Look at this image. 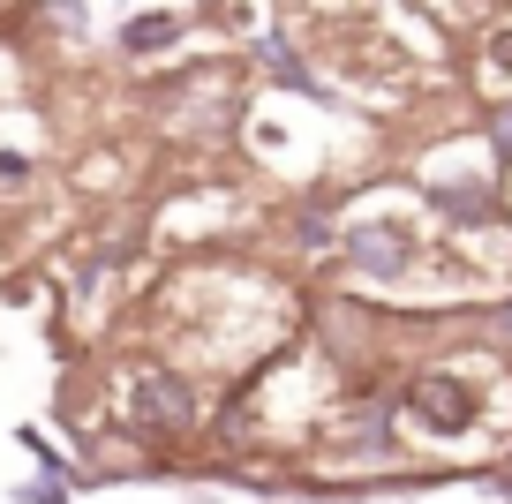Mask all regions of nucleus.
Returning <instances> with one entry per match:
<instances>
[{"label":"nucleus","mask_w":512,"mask_h":504,"mask_svg":"<svg viewBox=\"0 0 512 504\" xmlns=\"http://www.w3.org/2000/svg\"><path fill=\"white\" fill-rule=\"evenodd\" d=\"M415 407H422V414H445V422H460L467 399L452 392V384H415Z\"/></svg>","instance_id":"obj_1"}]
</instances>
